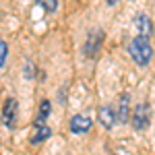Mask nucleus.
<instances>
[{"instance_id":"f257e3e1","label":"nucleus","mask_w":155,"mask_h":155,"mask_svg":"<svg viewBox=\"0 0 155 155\" xmlns=\"http://www.w3.org/2000/svg\"><path fill=\"white\" fill-rule=\"evenodd\" d=\"M130 58L139 64V66H147L151 58H153V48H151V41H149V37H134L130 41Z\"/></svg>"},{"instance_id":"f03ea898","label":"nucleus","mask_w":155,"mask_h":155,"mask_svg":"<svg viewBox=\"0 0 155 155\" xmlns=\"http://www.w3.org/2000/svg\"><path fill=\"white\" fill-rule=\"evenodd\" d=\"M132 124L137 130H143L149 126V106L147 104H139L132 112Z\"/></svg>"},{"instance_id":"7ed1b4c3","label":"nucleus","mask_w":155,"mask_h":155,"mask_svg":"<svg viewBox=\"0 0 155 155\" xmlns=\"http://www.w3.org/2000/svg\"><path fill=\"white\" fill-rule=\"evenodd\" d=\"M15 118H17V99H6V104L2 107V124L6 128H12Z\"/></svg>"},{"instance_id":"20e7f679","label":"nucleus","mask_w":155,"mask_h":155,"mask_svg":"<svg viewBox=\"0 0 155 155\" xmlns=\"http://www.w3.org/2000/svg\"><path fill=\"white\" fill-rule=\"evenodd\" d=\"M91 118L89 116H83V114H77V116H72L71 118V132L74 134H83V132H89L91 128Z\"/></svg>"},{"instance_id":"39448f33","label":"nucleus","mask_w":155,"mask_h":155,"mask_svg":"<svg viewBox=\"0 0 155 155\" xmlns=\"http://www.w3.org/2000/svg\"><path fill=\"white\" fill-rule=\"evenodd\" d=\"M101 44H104V33L101 31H91V35L87 37V44H85V54L87 56H95Z\"/></svg>"},{"instance_id":"423d86ee","label":"nucleus","mask_w":155,"mask_h":155,"mask_svg":"<svg viewBox=\"0 0 155 155\" xmlns=\"http://www.w3.org/2000/svg\"><path fill=\"white\" fill-rule=\"evenodd\" d=\"M134 27H137L139 37H149L153 33V23H151V19H149L147 15H139V17L134 19Z\"/></svg>"},{"instance_id":"0eeeda50","label":"nucleus","mask_w":155,"mask_h":155,"mask_svg":"<svg viewBox=\"0 0 155 155\" xmlns=\"http://www.w3.org/2000/svg\"><path fill=\"white\" fill-rule=\"evenodd\" d=\"M99 122L104 124V128H112L114 126V122H116V114L112 112V107L106 106L99 110Z\"/></svg>"},{"instance_id":"6e6552de","label":"nucleus","mask_w":155,"mask_h":155,"mask_svg":"<svg viewBox=\"0 0 155 155\" xmlns=\"http://www.w3.org/2000/svg\"><path fill=\"white\" fill-rule=\"evenodd\" d=\"M116 120L128 122V93H122V97H120V106H118V112H116Z\"/></svg>"},{"instance_id":"1a4fd4ad","label":"nucleus","mask_w":155,"mask_h":155,"mask_svg":"<svg viewBox=\"0 0 155 155\" xmlns=\"http://www.w3.org/2000/svg\"><path fill=\"white\" fill-rule=\"evenodd\" d=\"M50 134H52V130H50L48 126H44V124H39L35 128V134L31 137V143H41V141H46Z\"/></svg>"},{"instance_id":"9d476101","label":"nucleus","mask_w":155,"mask_h":155,"mask_svg":"<svg viewBox=\"0 0 155 155\" xmlns=\"http://www.w3.org/2000/svg\"><path fill=\"white\" fill-rule=\"evenodd\" d=\"M37 4L44 6L48 12H54L56 8H58V0H37Z\"/></svg>"},{"instance_id":"9b49d317","label":"nucleus","mask_w":155,"mask_h":155,"mask_svg":"<svg viewBox=\"0 0 155 155\" xmlns=\"http://www.w3.org/2000/svg\"><path fill=\"white\" fill-rule=\"evenodd\" d=\"M50 116V101H41V106H39V122H44V120Z\"/></svg>"},{"instance_id":"f8f14e48","label":"nucleus","mask_w":155,"mask_h":155,"mask_svg":"<svg viewBox=\"0 0 155 155\" xmlns=\"http://www.w3.org/2000/svg\"><path fill=\"white\" fill-rule=\"evenodd\" d=\"M6 56H8V46H6V41H0V68L4 66Z\"/></svg>"},{"instance_id":"ddd939ff","label":"nucleus","mask_w":155,"mask_h":155,"mask_svg":"<svg viewBox=\"0 0 155 155\" xmlns=\"http://www.w3.org/2000/svg\"><path fill=\"white\" fill-rule=\"evenodd\" d=\"M107 4H116V0H107Z\"/></svg>"}]
</instances>
